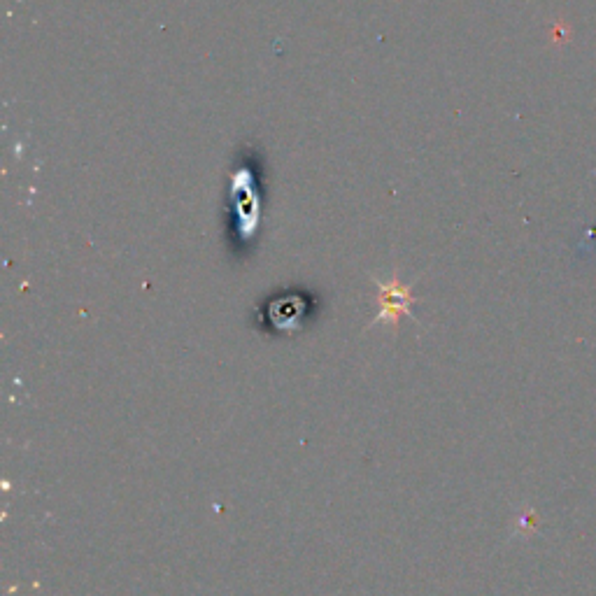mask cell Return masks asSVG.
<instances>
[{
	"mask_svg": "<svg viewBox=\"0 0 596 596\" xmlns=\"http://www.w3.org/2000/svg\"><path fill=\"white\" fill-rule=\"evenodd\" d=\"M375 285L380 287V294H378V303H380V315L375 317V322H385L389 324H399L401 315H410V305H413V294H410V287L401 285L399 278H392V282H380L375 280Z\"/></svg>",
	"mask_w": 596,
	"mask_h": 596,
	"instance_id": "6da1fadb",
	"label": "cell"
}]
</instances>
